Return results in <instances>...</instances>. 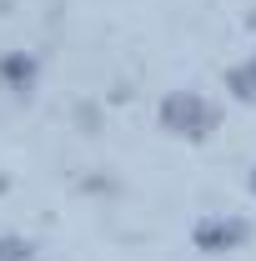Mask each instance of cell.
<instances>
[{
  "mask_svg": "<svg viewBox=\"0 0 256 261\" xmlns=\"http://www.w3.org/2000/svg\"><path fill=\"white\" fill-rule=\"evenodd\" d=\"M246 236H251V226H246L241 216H206V221H196V231H191L196 251H206V256H226V251H236Z\"/></svg>",
  "mask_w": 256,
  "mask_h": 261,
  "instance_id": "7a4b0ae2",
  "label": "cell"
},
{
  "mask_svg": "<svg viewBox=\"0 0 256 261\" xmlns=\"http://www.w3.org/2000/svg\"><path fill=\"white\" fill-rule=\"evenodd\" d=\"M161 130L186 136V141H206L216 130V106L201 96V91H171V96L161 100Z\"/></svg>",
  "mask_w": 256,
  "mask_h": 261,
  "instance_id": "6da1fadb",
  "label": "cell"
},
{
  "mask_svg": "<svg viewBox=\"0 0 256 261\" xmlns=\"http://www.w3.org/2000/svg\"><path fill=\"white\" fill-rule=\"evenodd\" d=\"M0 261H31V241H20V236H0Z\"/></svg>",
  "mask_w": 256,
  "mask_h": 261,
  "instance_id": "5b68a950",
  "label": "cell"
},
{
  "mask_svg": "<svg viewBox=\"0 0 256 261\" xmlns=\"http://www.w3.org/2000/svg\"><path fill=\"white\" fill-rule=\"evenodd\" d=\"M226 91H231L236 100H246V106L256 100V56H251V61H241V65H231V70H226Z\"/></svg>",
  "mask_w": 256,
  "mask_h": 261,
  "instance_id": "277c9868",
  "label": "cell"
},
{
  "mask_svg": "<svg viewBox=\"0 0 256 261\" xmlns=\"http://www.w3.org/2000/svg\"><path fill=\"white\" fill-rule=\"evenodd\" d=\"M251 196H256V166H251Z\"/></svg>",
  "mask_w": 256,
  "mask_h": 261,
  "instance_id": "8992f818",
  "label": "cell"
},
{
  "mask_svg": "<svg viewBox=\"0 0 256 261\" xmlns=\"http://www.w3.org/2000/svg\"><path fill=\"white\" fill-rule=\"evenodd\" d=\"M35 75H40L35 56H25V50H10V56H0V81H5V91H15V96H31V91H35Z\"/></svg>",
  "mask_w": 256,
  "mask_h": 261,
  "instance_id": "3957f363",
  "label": "cell"
}]
</instances>
